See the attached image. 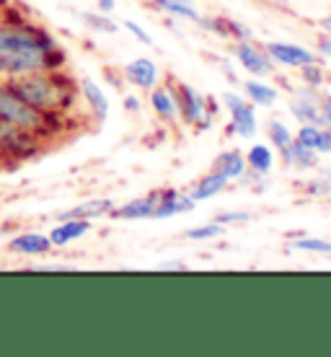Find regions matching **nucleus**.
I'll list each match as a JSON object with an SVG mask.
<instances>
[{
    "label": "nucleus",
    "mask_w": 331,
    "mask_h": 357,
    "mask_svg": "<svg viewBox=\"0 0 331 357\" xmlns=\"http://www.w3.org/2000/svg\"><path fill=\"white\" fill-rule=\"evenodd\" d=\"M316 52L321 60H331V36H318V42H316Z\"/></svg>",
    "instance_id": "obj_37"
},
{
    "label": "nucleus",
    "mask_w": 331,
    "mask_h": 357,
    "mask_svg": "<svg viewBox=\"0 0 331 357\" xmlns=\"http://www.w3.org/2000/svg\"><path fill=\"white\" fill-rule=\"evenodd\" d=\"M0 119L36 135L45 145L54 143L57 135L68 132V127H72L70 116L47 114V112L31 107L26 98L13 89L10 81H0Z\"/></svg>",
    "instance_id": "obj_3"
},
{
    "label": "nucleus",
    "mask_w": 331,
    "mask_h": 357,
    "mask_svg": "<svg viewBox=\"0 0 331 357\" xmlns=\"http://www.w3.org/2000/svg\"><path fill=\"white\" fill-rule=\"evenodd\" d=\"M246 166H249V174L254 176H264L267 178L272 171H275V163H277V155H275V148L269 143H251L246 151Z\"/></svg>",
    "instance_id": "obj_21"
},
{
    "label": "nucleus",
    "mask_w": 331,
    "mask_h": 357,
    "mask_svg": "<svg viewBox=\"0 0 331 357\" xmlns=\"http://www.w3.org/2000/svg\"><path fill=\"white\" fill-rule=\"evenodd\" d=\"M96 3V10L99 13H107V16H114L116 10V0H93Z\"/></svg>",
    "instance_id": "obj_39"
},
{
    "label": "nucleus",
    "mask_w": 331,
    "mask_h": 357,
    "mask_svg": "<svg viewBox=\"0 0 331 357\" xmlns=\"http://www.w3.org/2000/svg\"><path fill=\"white\" fill-rule=\"evenodd\" d=\"M279 161L290 171H314L318 166V153L311 151V148H303L293 140L287 148L279 151Z\"/></svg>",
    "instance_id": "obj_23"
},
{
    "label": "nucleus",
    "mask_w": 331,
    "mask_h": 357,
    "mask_svg": "<svg viewBox=\"0 0 331 357\" xmlns=\"http://www.w3.org/2000/svg\"><path fill=\"white\" fill-rule=\"evenodd\" d=\"M264 132H267V143L275 151L287 148V145L293 143V137H295V130H290V125H287L285 119H279V116H269Z\"/></svg>",
    "instance_id": "obj_25"
},
{
    "label": "nucleus",
    "mask_w": 331,
    "mask_h": 357,
    "mask_svg": "<svg viewBox=\"0 0 331 357\" xmlns=\"http://www.w3.org/2000/svg\"><path fill=\"white\" fill-rule=\"evenodd\" d=\"M45 148L47 145L42 143L36 135H31V132H26V130H21V127L8 125V122L0 119V155H3L6 166L29 161V158L39 155Z\"/></svg>",
    "instance_id": "obj_6"
},
{
    "label": "nucleus",
    "mask_w": 331,
    "mask_h": 357,
    "mask_svg": "<svg viewBox=\"0 0 331 357\" xmlns=\"http://www.w3.org/2000/svg\"><path fill=\"white\" fill-rule=\"evenodd\" d=\"M166 81L174 86L176 91V101H179V122H184L187 127H192L194 132H207L213 130L217 122V116L223 112L220 107V98L207 96L199 89L189 86V83L174 81V78H166Z\"/></svg>",
    "instance_id": "obj_4"
},
{
    "label": "nucleus",
    "mask_w": 331,
    "mask_h": 357,
    "mask_svg": "<svg viewBox=\"0 0 331 357\" xmlns=\"http://www.w3.org/2000/svg\"><path fill=\"white\" fill-rule=\"evenodd\" d=\"M83 24L93 31V34H107V36H114L119 34V24H116L114 18L107 16V13H99V10H91V13H78Z\"/></svg>",
    "instance_id": "obj_27"
},
{
    "label": "nucleus",
    "mask_w": 331,
    "mask_h": 357,
    "mask_svg": "<svg viewBox=\"0 0 331 357\" xmlns=\"http://www.w3.org/2000/svg\"><path fill=\"white\" fill-rule=\"evenodd\" d=\"M111 210H114V199L109 197H91V199H83L78 205L68 207L63 213H57V220H65V218H81V220H104V218H111Z\"/></svg>",
    "instance_id": "obj_18"
},
{
    "label": "nucleus",
    "mask_w": 331,
    "mask_h": 357,
    "mask_svg": "<svg viewBox=\"0 0 331 357\" xmlns=\"http://www.w3.org/2000/svg\"><path fill=\"white\" fill-rule=\"evenodd\" d=\"M60 68H68L65 47L26 13L0 29V81H18L24 75Z\"/></svg>",
    "instance_id": "obj_1"
},
{
    "label": "nucleus",
    "mask_w": 331,
    "mask_h": 357,
    "mask_svg": "<svg viewBox=\"0 0 331 357\" xmlns=\"http://www.w3.org/2000/svg\"><path fill=\"white\" fill-rule=\"evenodd\" d=\"M13 89L26 98L31 107L47 114L60 116H78L81 112V91H78V78L68 68L60 70H42L34 75H24L18 81H10Z\"/></svg>",
    "instance_id": "obj_2"
},
{
    "label": "nucleus",
    "mask_w": 331,
    "mask_h": 357,
    "mask_svg": "<svg viewBox=\"0 0 331 357\" xmlns=\"http://www.w3.org/2000/svg\"><path fill=\"white\" fill-rule=\"evenodd\" d=\"M78 91H81V104L86 107V114H88L91 125L107 122L109 112H111L107 91L101 89L91 75H81V78H78Z\"/></svg>",
    "instance_id": "obj_10"
},
{
    "label": "nucleus",
    "mask_w": 331,
    "mask_h": 357,
    "mask_svg": "<svg viewBox=\"0 0 331 357\" xmlns=\"http://www.w3.org/2000/svg\"><path fill=\"white\" fill-rule=\"evenodd\" d=\"M241 93L256 109H275L282 98V91L275 83H267V78H251V75L241 81Z\"/></svg>",
    "instance_id": "obj_14"
},
{
    "label": "nucleus",
    "mask_w": 331,
    "mask_h": 357,
    "mask_svg": "<svg viewBox=\"0 0 331 357\" xmlns=\"http://www.w3.org/2000/svg\"><path fill=\"white\" fill-rule=\"evenodd\" d=\"M318 107H321V114H323L326 127H331V93L329 91H321V101H318Z\"/></svg>",
    "instance_id": "obj_38"
},
{
    "label": "nucleus",
    "mask_w": 331,
    "mask_h": 357,
    "mask_svg": "<svg viewBox=\"0 0 331 357\" xmlns=\"http://www.w3.org/2000/svg\"><path fill=\"white\" fill-rule=\"evenodd\" d=\"M303 195L308 197V199H326V197H331V181L323 178L321 174L314 178H308L303 184Z\"/></svg>",
    "instance_id": "obj_30"
},
{
    "label": "nucleus",
    "mask_w": 331,
    "mask_h": 357,
    "mask_svg": "<svg viewBox=\"0 0 331 357\" xmlns=\"http://www.w3.org/2000/svg\"><path fill=\"white\" fill-rule=\"evenodd\" d=\"M8 254L13 257H45L52 251V243H49V236L39 231H24L16 233L13 238H8L6 243Z\"/></svg>",
    "instance_id": "obj_15"
},
{
    "label": "nucleus",
    "mask_w": 331,
    "mask_h": 357,
    "mask_svg": "<svg viewBox=\"0 0 331 357\" xmlns=\"http://www.w3.org/2000/svg\"><path fill=\"white\" fill-rule=\"evenodd\" d=\"M329 78H331V73L321 60L298 68V81L303 83V86H311V89H323V86L329 83Z\"/></svg>",
    "instance_id": "obj_26"
},
{
    "label": "nucleus",
    "mask_w": 331,
    "mask_h": 357,
    "mask_svg": "<svg viewBox=\"0 0 331 357\" xmlns=\"http://www.w3.org/2000/svg\"><path fill=\"white\" fill-rule=\"evenodd\" d=\"M148 104H151L153 114L158 122L174 127L179 122V101H176V91L169 81L158 83L155 89L148 91Z\"/></svg>",
    "instance_id": "obj_12"
},
{
    "label": "nucleus",
    "mask_w": 331,
    "mask_h": 357,
    "mask_svg": "<svg viewBox=\"0 0 331 357\" xmlns=\"http://www.w3.org/2000/svg\"><path fill=\"white\" fill-rule=\"evenodd\" d=\"M122 78L127 86H132L134 91L148 93L161 83V65L155 63L153 57H134L122 68Z\"/></svg>",
    "instance_id": "obj_11"
},
{
    "label": "nucleus",
    "mask_w": 331,
    "mask_h": 357,
    "mask_svg": "<svg viewBox=\"0 0 331 357\" xmlns=\"http://www.w3.org/2000/svg\"><path fill=\"white\" fill-rule=\"evenodd\" d=\"M119 26L125 29L127 34L132 36L134 42H140V45H145V47H151L153 45V36H151V31L143 26V24H137V21H132V18H127V21H122Z\"/></svg>",
    "instance_id": "obj_33"
},
{
    "label": "nucleus",
    "mask_w": 331,
    "mask_h": 357,
    "mask_svg": "<svg viewBox=\"0 0 331 357\" xmlns=\"http://www.w3.org/2000/svg\"><path fill=\"white\" fill-rule=\"evenodd\" d=\"M318 26H321L323 34L331 36V13H326V16H321V21H318Z\"/></svg>",
    "instance_id": "obj_41"
},
{
    "label": "nucleus",
    "mask_w": 331,
    "mask_h": 357,
    "mask_svg": "<svg viewBox=\"0 0 331 357\" xmlns=\"http://www.w3.org/2000/svg\"><path fill=\"white\" fill-rule=\"evenodd\" d=\"M287 249L300 251V254H318V257H331V241L329 238H316L305 233H293L287 238Z\"/></svg>",
    "instance_id": "obj_24"
},
{
    "label": "nucleus",
    "mask_w": 331,
    "mask_h": 357,
    "mask_svg": "<svg viewBox=\"0 0 331 357\" xmlns=\"http://www.w3.org/2000/svg\"><path fill=\"white\" fill-rule=\"evenodd\" d=\"M122 107H125V112H130V114H137V112L143 109V98L134 96V93H125V96H122Z\"/></svg>",
    "instance_id": "obj_36"
},
{
    "label": "nucleus",
    "mask_w": 331,
    "mask_h": 357,
    "mask_svg": "<svg viewBox=\"0 0 331 357\" xmlns=\"http://www.w3.org/2000/svg\"><path fill=\"white\" fill-rule=\"evenodd\" d=\"M318 132H321V127L318 125H298L293 140H295L298 145H303V148H311V151H314L316 140H318Z\"/></svg>",
    "instance_id": "obj_32"
},
{
    "label": "nucleus",
    "mask_w": 331,
    "mask_h": 357,
    "mask_svg": "<svg viewBox=\"0 0 331 357\" xmlns=\"http://www.w3.org/2000/svg\"><path fill=\"white\" fill-rule=\"evenodd\" d=\"M24 13V10L18 8V6H13L10 0H0V29L6 26L8 21H13V18H18Z\"/></svg>",
    "instance_id": "obj_34"
},
{
    "label": "nucleus",
    "mask_w": 331,
    "mask_h": 357,
    "mask_svg": "<svg viewBox=\"0 0 331 357\" xmlns=\"http://www.w3.org/2000/svg\"><path fill=\"white\" fill-rule=\"evenodd\" d=\"M223 24H225V39H228V42H246V39H254V31H251L243 21H238V18L223 16Z\"/></svg>",
    "instance_id": "obj_29"
},
{
    "label": "nucleus",
    "mask_w": 331,
    "mask_h": 357,
    "mask_svg": "<svg viewBox=\"0 0 331 357\" xmlns=\"http://www.w3.org/2000/svg\"><path fill=\"white\" fill-rule=\"evenodd\" d=\"M0 169H6V161H3V155H0Z\"/></svg>",
    "instance_id": "obj_43"
},
{
    "label": "nucleus",
    "mask_w": 331,
    "mask_h": 357,
    "mask_svg": "<svg viewBox=\"0 0 331 357\" xmlns=\"http://www.w3.org/2000/svg\"><path fill=\"white\" fill-rule=\"evenodd\" d=\"M93 228L91 220H81V218H65V220H57V225H52V231L47 233L49 236V243L52 249H65L70 243L86 238Z\"/></svg>",
    "instance_id": "obj_16"
},
{
    "label": "nucleus",
    "mask_w": 331,
    "mask_h": 357,
    "mask_svg": "<svg viewBox=\"0 0 331 357\" xmlns=\"http://www.w3.org/2000/svg\"><path fill=\"white\" fill-rule=\"evenodd\" d=\"M161 269H166V272H184V269H187V261H181V259H169V261H163Z\"/></svg>",
    "instance_id": "obj_40"
},
{
    "label": "nucleus",
    "mask_w": 331,
    "mask_h": 357,
    "mask_svg": "<svg viewBox=\"0 0 331 357\" xmlns=\"http://www.w3.org/2000/svg\"><path fill=\"white\" fill-rule=\"evenodd\" d=\"M318 101H321V89H311V86H303V83L287 89V112H290V116L295 119L298 125L326 127Z\"/></svg>",
    "instance_id": "obj_7"
},
{
    "label": "nucleus",
    "mask_w": 331,
    "mask_h": 357,
    "mask_svg": "<svg viewBox=\"0 0 331 357\" xmlns=\"http://www.w3.org/2000/svg\"><path fill=\"white\" fill-rule=\"evenodd\" d=\"M213 169L220 171L228 181H236L241 184V178L249 174V166H246V155H243L241 148H225L223 153H217L215 161H213Z\"/></svg>",
    "instance_id": "obj_20"
},
{
    "label": "nucleus",
    "mask_w": 331,
    "mask_h": 357,
    "mask_svg": "<svg viewBox=\"0 0 331 357\" xmlns=\"http://www.w3.org/2000/svg\"><path fill=\"white\" fill-rule=\"evenodd\" d=\"M264 50H267V54L272 57V63L277 65V68H290V70H298V68H303V65L321 60L318 52H314L311 47L295 45V42H282V39L267 42Z\"/></svg>",
    "instance_id": "obj_9"
},
{
    "label": "nucleus",
    "mask_w": 331,
    "mask_h": 357,
    "mask_svg": "<svg viewBox=\"0 0 331 357\" xmlns=\"http://www.w3.org/2000/svg\"><path fill=\"white\" fill-rule=\"evenodd\" d=\"M314 151L318 153V155H331V127H321Z\"/></svg>",
    "instance_id": "obj_35"
},
{
    "label": "nucleus",
    "mask_w": 331,
    "mask_h": 357,
    "mask_svg": "<svg viewBox=\"0 0 331 357\" xmlns=\"http://www.w3.org/2000/svg\"><path fill=\"white\" fill-rule=\"evenodd\" d=\"M220 107L228 112V135H236L241 140H254L259 135V114H256V107L249 104L243 93L238 91H223L220 93Z\"/></svg>",
    "instance_id": "obj_5"
},
{
    "label": "nucleus",
    "mask_w": 331,
    "mask_h": 357,
    "mask_svg": "<svg viewBox=\"0 0 331 357\" xmlns=\"http://www.w3.org/2000/svg\"><path fill=\"white\" fill-rule=\"evenodd\" d=\"M155 202H158V189H153V192H148L143 197H134V199H130L125 205H114L111 218L114 220H127V223H132V220H153Z\"/></svg>",
    "instance_id": "obj_17"
},
{
    "label": "nucleus",
    "mask_w": 331,
    "mask_h": 357,
    "mask_svg": "<svg viewBox=\"0 0 331 357\" xmlns=\"http://www.w3.org/2000/svg\"><path fill=\"white\" fill-rule=\"evenodd\" d=\"M228 187H231V181L220 174V171H207V174H202V176L192 184V189H187L189 197L194 199V202H210V199H215L217 195H223V192H228Z\"/></svg>",
    "instance_id": "obj_19"
},
{
    "label": "nucleus",
    "mask_w": 331,
    "mask_h": 357,
    "mask_svg": "<svg viewBox=\"0 0 331 357\" xmlns=\"http://www.w3.org/2000/svg\"><path fill=\"white\" fill-rule=\"evenodd\" d=\"M223 233H225V225L210 220V223L187 228V231H184V238H187V241H194V243H205V241H215V238H220Z\"/></svg>",
    "instance_id": "obj_28"
},
{
    "label": "nucleus",
    "mask_w": 331,
    "mask_h": 357,
    "mask_svg": "<svg viewBox=\"0 0 331 357\" xmlns=\"http://www.w3.org/2000/svg\"><path fill=\"white\" fill-rule=\"evenodd\" d=\"M233 60L241 65V70H246L251 78H272L277 73V65L272 63V57L267 54L264 45L256 39H246V42H233L231 47Z\"/></svg>",
    "instance_id": "obj_8"
},
{
    "label": "nucleus",
    "mask_w": 331,
    "mask_h": 357,
    "mask_svg": "<svg viewBox=\"0 0 331 357\" xmlns=\"http://www.w3.org/2000/svg\"><path fill=\"white\" fill-rule=\"evenodd\" d=\"M151 8L169 16L171 21H189V24H199V8L194 0H151Z\"/></svg>",
    "instance_id": "obj_22"
},
{
    "label": "nucleus",
    "mask_w": 331,
    "mask_h": 357,
    "mask_svg": "<svg viewBox=\"0 0 331 357\" xmlns=\"http://www.w3.org/2000/svg\"><path fill=\"white\" fill-rule=\"evenodd\" d=\"M197 207L187 189H158V202L153 220H171L176 215H187Z\"/></svg>",
    "instance_id": "obj_13"
},
{
    "label": "nucleus",
    "mask_w": 331,
    "mask_h": 357,
    "mask_svg": "<svg viewBox=\"0 0 331 357\" xmlns=\"http://www.w3.org/2000/svg\"><path fill=\"white\" fill-rule=\"evenodd\" d=\"M321 176L329 178V181H331V166H329V169H321Z\"/></svg>",
    "instance_id": "obj_42"
},
{
    "label": "nucleus",
    "mask_w": 331,
    "mask_h": 357,
    "mask_svg": "<svg viewBox=\"0 0 331 357\" xmlns=\"http://www.w3.org/2000/svg\"><path fill=\"white\" fill-rule=\"evenodd\" d=\"M213 220L228 228V225H246V223H251V220H254V215L246 213V210H225V213H215V218H213Z\"/></svg>",
    "instance_id": "obj_31"
}]
</instances>
